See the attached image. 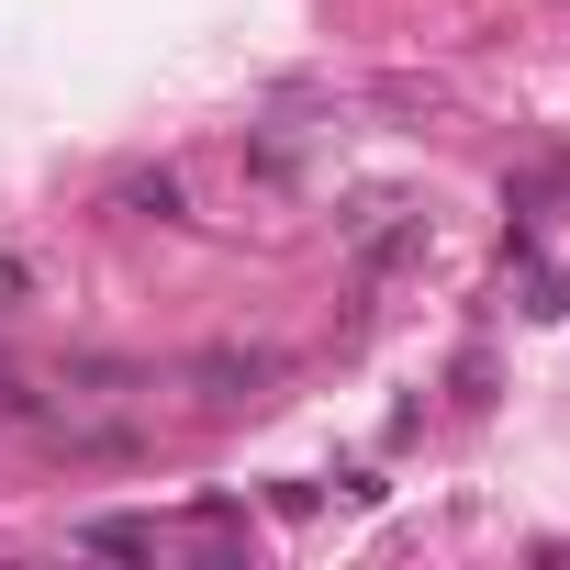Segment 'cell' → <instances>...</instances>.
Wrapping results in <instances>:
<instances>
[{"label":"cell","mask_w":570,"mask_h":570,"mask_svg":"<svg viewBox=\"0 0 570 570\" xmlns=\"http://www.w3.org/2000/svg\"><path fill=\"white\" fill-rule=\"evenodd\" d=\"M112 213H135V224H190V179H179V168H135V179L112 190Z\"/></svg>","instance_id":"obj_2"},{"label":"cell","mask_w":570,"mask_h":570,"mask_svg":"<svg viewBox=\"0 0 570 570\" xmlns=\"http://www.w3.org/2000/svg\"><path fill=\"white\" fill-rule=\"evenodd\" d=\"M0 381H12V358H0Z\"/></svg>","instance_id":"obj_7"},{"label":"cell","mask_w":570,"mask_h":570,"mask_svg":"<svg viewBox=\"0 0 570 570\" xmlns=\"http://www.w3.org/2000/svg\"><path fill=\"white\" fill-rule=\"evenodd\" d=\"M514 314H537V325H559V314H570V279H559V268H537V279H525V303H514Z\"/></svg>","instance_id":"obj_6"},{"label":"cell","mask_w":570,"mask_h":570,"mask_svg":"<svg viewBox=\"0 0 570 570\" xmlns=\"http://www.w3.org/2000/svg\"><path fill=\"white\" fill-rule=\"evenodd\" d=\"M268 381H279L268 347H202V358H190V392H202V403H257Z\"/></svg>","instance_id":"obj_1"},{"label":"cell","mask_w":570,"mask_h":570,"mask_svg":"<svg viewBox=\"0 0 570 570\" xmlns=\"http://www.w3.org/2000/svg\"><path fill=\"white\" fill-rule=\"evenodd\" d=\"M68 537H79V548H112V559H157V525H146V514H79Z\"/></svg>","instance_id":"obj_3"},{"label":"cell","mask_w":570,"mask_h":570,"mask_svg":"<svg viewBox=\"0 0 570 570\" xmlns=\"http://www.w3.org/2000/svg\"><path fill=\"white\" fill-rule=\"evenodd\" d=\"M68 381H79V392H135L146 370H135V358H68Z\"/></svg>","instance_id":"obj_5"},{"label":"cell","mask_w":570,"mask_h":570,"mask_svg":"<svg viewBox=\"0 0 570 570\" xmlns=\"http://www.w3.org/2000/svg\"><path fill=\"white\" fill-rule=\"evenodd\" d=\"M57 448H68V459H135L146 436H135V425H68Z\"/></svg>","instance_id":"obj_4"}]
</instances>
